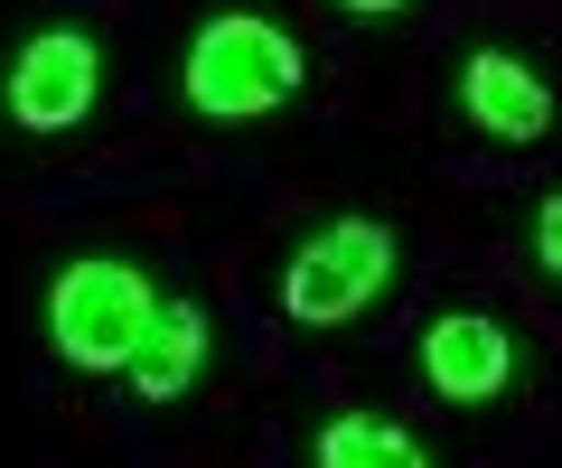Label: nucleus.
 I'll return each instance as SVG.
<instances>
[{"label":"nucleus","mask_w":562,"mask_h":468,"mask_svg":"<svg viewBox=\"0 0 562 468\" xmlns=\"http://www.w3.org/2000/svg\"><path fill=\"white\" fill-rule=\"evenodd\" d=\"M535 263L562 282V197H543V206H535Z\"/></svg>","instance_id":"obj_9"},{"label":"nucleus","mask_w":562,"mask_h":468,"mask_svg":"<svg viewBox=\"0 0 562 468\" xmlns=\"http://www.w3.org/2000/svg\"><path fill=\"white\" fill-rule=\"evenodd\" d=\"M384 282H394V225L338 216V225H319V235L291 253L281 309H291L301 328H347V319H366V309L384 300Z\"/></svg>","instance_id":"obj_3"},{"label":"nucleus","mask_w":562,"mask_h":468,"mask_svg":"<svg viewBox=\"0 0 562 468\" xmlns=\"http://www.w3.org/2000/svg\"><path fill=\"white\" fill-rule=\"evenodd\" d=\"M122 375H132L140 403H179V393H198V375H206V309L198 300H160Z\"/></svg>","instance_id":"obj_7"},{"label":"nucleus","mask_w":562,"mask_h":468,"mask_svg":"<svg viewBox=\"0 0 562 468\" xmlns=\"http://www.w3.org/2000/svg\"><path fill=\"white\" fill-rule=\"evenodd\" d=\"M160 290L150 272L122 263V253H76V263L47 282V346H57L76 375H122L132 366L140 328H150Z\"/></svg>","instance_id":"obj_2"},{"label":"nucleus","mask_w":562,"mask_h":468,"mask_svg":"<svg viewBox=\"0 0 562 468\" xmlns=\"http://www.w3.org/2000/svg\"><path fill=\"white\" fill-rule=\"evenodd\" d=\"M179 84H188V113H206V123H262L301 94V38L262 10H216L188 38Z\"/></svg>","instance_id":"obj_1"},{"label":"nucleus","mask_w":562,"mask_h":468,"mask_svg":"<svg viewBox=\"0 0 562 468\" xmlns=\"http://www.w3.org/2000/svg\"><path fill=\"white\" fill-rule=\"evenodd\" d=\"M460 113L487 141H543V132H553V84H543V66H525L516 47H469L460 57Z\"/></svg>","instance_id":"obj_6"},{"label":"nucleus","mask_w":562,"mask_h":468,"mask_svg":"<svg viewBox=\"0 0 562 468\" xmlns=\"http://www.w3.org/2000/svg\"><path fill=\"white\" fill-rule=\"evenodd\" d=\"M422 385L441 403H497L516 385V338L479 309H450V319L422 328Z\"/></svg>","instance_id":"obj_5"},{"label":"nucleus","mask_w":562,"mask_h":468,"mask_svg":"<svg viewBox=\"0 0 562 468\" xmlns=\"http://www.w3.org/2000/svg\"><path fill=\"white\" fill-rule=\"evenodd\" d=\"M338 10H357V20H394V10H413V0H338Z\"/></svg>","instance_id":"obj_10"},{"label":"nucleus","mask_w":562,"mask_h":468,"mask_svg":"<svg viewBox=\"0 0 562 468\" xmlns=\"http://www.w3.org/2000/svg\"><path fill=\"white\" fill-rule=\"evenodd\" d=\"M103 103V47L85 28H38V38L10 47V76H0V113L20 132H76Z\"/></svg>","instance_id":"obj_4"},{"label":"nucleus","mask_w":562,"mask_h":468,"mask_svg":"<svg viewBox=\"0 0 562 468\" xmlns=\"http://www.w3.org/2000/svg\"><path fill=\"white\" fill-rule=\"evenodd\" d=\"M319 468H431V449L394 422V412H328L319 441H310Z\"/></svg>","instance_id":"obj_8"}]
</instances>
